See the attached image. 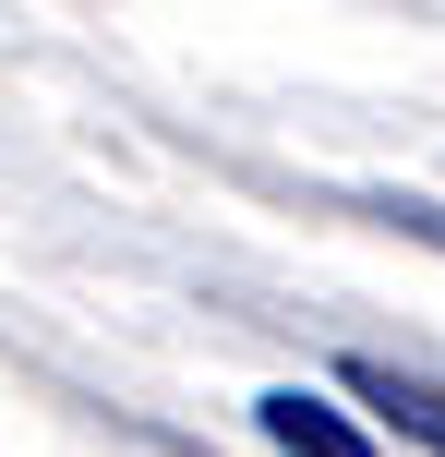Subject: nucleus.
Segmentation results:
<instances>
[{"instance_id": "1", "label": "nucleus", "mask_w": 445, "mask_h": 457, "mask_svg": "<svg viewBox=\"0 0 445 457\" xmlns=\"http://www.w3.org/2000/svg\"><path fill=\"white\" fill-rule=\"evenodd\" d=\"M253 410H265V445H277V457H374V434H350V421H337L326 397H301V386L253 397Z\"/></svg>"}, {"instance_id": "2", "label": "nucleus", "mask_w": 445, "mask_h": 457, "mask_svg": "<svg viewBox=\"0 0 445 457\" xmlns=\"http://www.w3.org/2000/svg\"><path fill=\"white\" fill-rule=\"evenodd\" d=\"M350 397H374V410L398 421L409 445H433V457H445V386H422V373H398V361H350Z\"/></svg>"}, {"instance_id": "3", "label": "nucleus", "mask_w": 445, "mask_h": 457, "mask_svg": "<svg viewBox=\"0 0 445 457\" xmlns=\"http://www.w3.org/2000/svg\"><path fill=\"white\" fill-rule=\"evenodd\" d=\"M398 228H422V241H445V217H433V205H398Z\"/></svg>"}]
</instances>
